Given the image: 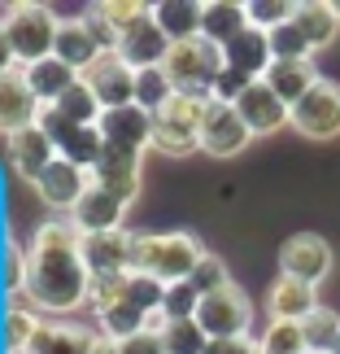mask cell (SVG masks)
Instances as JSON below:
<instances>
[{
    "instance_id": "1",
    "label": "cell",
    "mask_w": 340,
    "mask_h": 354,
    "mask_svg": "<svg viewBox=\"0 0 340 354\" xmlns=\"http://www.w3.org/2000/svg\"><path fill=\"white\" fill-rule=\"evenodd\" d=\"M83 232L70 219H44L26 245V297L44 319H66L88 306L92 271L83 263Z\"/></svg>"
},
{
    "instance_id": "2",
    "label": "cell",
    "mask_w": 340,
    "mask_h": 354,
    "mask_svg": "<svg viewBox=\"0 0 340 354\" xmlns=\"http://www.w3.org/2000/svg\"><path fill=\"white\" fill-rule=\"evenodd\" d=\"M210 250L201 245L192 232H140L135 236V271L140 276H153L157 284H183L192 280L197 263Z\"/></svg>"
},
{
    "instance_id": "3",
    "label": "cell",
    "mask_w": 340,
    "mask_h": 354,
    "mask_svg": "<svg viewBox=\"0 0 340 354\" xmlns=\"http://www.w3.org/2000/svg\"><path fill=\"white\" fill-rule=\"evenodd\" d=\"M57 31H61L57 9L39 5V0H18V5H13V18L5 22V39L13 48L18 71L52 57V48H57Z\"/></svg>"
},
{
    "instance_id": "4",
    "label": "cell",
    "mask_w": 340,
    "mask_h": 354,
    "mask_svg": "<svg viewBox=\"0 0 340 354\" xmlns=\"http://www.w3.org/2000/svg\"><path fill=\"white\" fill-rule=\"evenodd\" d=\"M210 97H192V92H174V97L153 114V149L170 158H183L201 149V122H206Z\"/></svg>"
},
{
    "instance_id": "5",
    "label": "cell",
    "mask_w": 340,
    "mask_h": 354,
    "mask_svg": "<svg viewBox=\"0 0 340 354\" xmlns=\"http://www.w3.org/2000/svg\"><path fill=\"white\" fill-rule=\"evenodd\" d=\"M227 71V57L219 44H210L206 35L197 39H183V44H170V57H166V75L174 92H192V97H210L214 79Z\"/></svg>"
},
{
    "instance_id": "6",
    "label": "cell",
    "mask_w": 340,
    "mask_h": 354,
    "mask_svg": "<svg viewBox=\"0 0 340 354\" xmlns=\"http://www.w3.org/2000/svg\"><path fill=\"white\" fill-rule=\"evenodd\" d=\"M197 324L210 342H231V337H249L253 328V302L244 297L240 284H227V289L201 297L197 306Z\"/></svg>"
},
{
    "instance_id": "7",
    "label": "cell",
    "mask_w": 340,
    "mask_h": 354,
    "mask_svg": "<svg viewBox=\"0 0 340 354\" xmlns=\"http://www.w3.org/2000/svg\"><path fill=\"white\" fill-rule=\"evenodd\" d=\"M306 140H336L340 136V84L323 75L301 101L292 105V122Z\"/></svg>"
},
{
    "instance_id": "8",
    "label": "cell",
    "mask_w": 340,
    "mask_h": 354,
    "mask_svg": "<svg viewBox=\"0 0 340 354\" xmlns=\"http://www.w3.org/2000/svg\"><path fill=\"white\" fill-rule=\"evenodd\" d=\"M332 245L323 241L319 232H297L283 241V250H279V276H292V280H301V284H319L332 276Z\"/></svg>"
},
{
    "instance_id": "9",
    "label": "cell",
    "mask_w": 340,
    "mask_h": 354,
    "mask_svg": "<svg viewBox=\"0 0 340 354\" xmlns=\"http://www.w3.org/2000/svg\"><path fill=\"white\" fill-rule=\"evenodd\" d=\"M35 122L52 136V145H57L61 158L79 162L83 171H92V167L101 162V153H105L101 127H79V122H66V118H57L52 110H44V105H39V118H35Z\"/></svg>"
},
{
    "instance_id": "10",
    "label": "cell",
    "mask_w": 340,
    "mask_h": 354,
    "mask_svg": "<svg viewBox=\"0 0 340 354\" xmlns=\"http://www.w3.org/2000/svg\"><path fill=\"white\" fill-rule=\"evenodd\" d=\"M92 188V171H83L79 162H70V158H57L52 167L35 180V193H39V201H44L48 210H57V214H66L70 219V210L79 206V197H83Z\"/></svg>"
},
{
    "instance_id": "11",
    "label": "cell",
    "mask_w": 340,
    "mask_h": 354,
    "mask_svg": "<svg viewBox=\"0 0 340 354\" xmlns=\"http://www.w3.org/2000/svg\"><path fill=\"white\" fill-rule=\"evenodd\" d=\"M249 140H253V131L244 127V118L236 114V105L210 101L206 122H201V153H210V158H236V153L249 149Z\"/></svg>"
},
{
    "instance_id": "12",
    "label": "cell",
    "mask_w": 340,
    "mask_h": 354,
    "mask_svg": "<svg viewBox=\"0 0 340 354\" xmlns=\"http://www.w3.org/2000/svg\"><path fill=\"white\" fill-rule=\"evenodd\" d=\"M83 263L92 276H127L135 271V232L118 227V232H92L83 236Z\"/></svg>"
},
{
    "instance_id": "13",
    "label": "cell",
    "mask_w": 340,
    "mask_h": 354,
    "mask_svg": "<svg viewBox=\"0 0 340 354\" xmlns=\"http://www.w3.org/2000/svg\"><path fill=\"white\" fill-rule=\"evenodd\" d=\"M97 127H101L105 149H122V153H144V149L153 145V114H144L140 105L105 110Z\"/></svg>"
},
{
    "instance_id": "14",
    "label": "cell",
    "mask_w": 340,
    "mask_h": 354,
    "mask_svg": "<svg viewBox=\"0 0 340 354\" xmlns=\"http://www.w3.org/2000/svg\"><path fill=\"white\" fill-rule=\"evenodd\" d=\"M127 210H131L127 197H118V193H110V188H101V184H92L88 193L79 197V206L70 210V223L83 236H92V232H118L122 219H127Z\"/></svg>"
},
{
    "instance_id": "15",
    "label": "cell",
    "mask_w": 340,
    "mask_h": 354,
    "mask_svg": "<svg viewBox=\"0 0 340 354\" xmlns=\"http://www.w3.org/2000/svg\"><path fill=\"white\" fill-rule=\"evenodd\" d=\"M83 84L97 92L101 110H122V105H135V71L118 53H105V57L83 75Z\"/></svg>"
},
{
    "instance_id": "16",
    "label": "cell",
    "mask_w": 340,
    "mask_h": 354,
    "mask_svg": "<svg viewBox=\"0 0 340 354\" xmlns=\"http://www.w3.org/2000/svg\"><path fill=\"white\" fill-rule=\"evenodd\" d=\"M105 337L88 324L74 319H44L35 333V342L26 346V354H97Z\"/></svg>"
},
{
    "instance_id": "17",
    "label": "cell",
    "mask_w": 340,
    "mask_h": 354,
    "mask_svg": "<svg viewBox=\"0 0 340 354\" xmlns=\"http://www.w3.org/2000/svg\"><path fill=\"white\" fill-rule=\"evenodd\" d=\"M118 57L127 62L131 71H153V66H166L170 39H166V31L153 22V13H148V18H140L127 35L118 39Z\"/></svg>"
},
{
    "instance_id": "18",
    "label": "cell",
    "mask_w": 340,
    "mask_h": 354,
    "mask_svg": "<svg viewBox=\"0 0 340 354\" xmlns=\"http://www.w3.org/2000/svg\"><path fill=\"white\" fill-rule=\"evenodd\" d=\"M236 114L244 118V127H249L253 136H275L279 127H288V122H292V110L262 84V79H253L249 92L236 101Z\"/></svg>"
},
{
    "instance_id": "19",
    "label": "cell",
    "mask_w": 340,
    "mask_h": 354,
    "mask_svg": "<svg viewBox=\"0 0 340 354\" xmlns=\"http://www.w3.org/2000/svg\"><path fill=\"white\" fill-rule=\"evenodd\" d=\"M57 158H61L57 145H52V136L39 127V122L18 131V136H9V162H13V171H18V180H26V184H35Z\"/></svg>"
},
{
    "instance_id": "20",
    "label": "cell",
    "mask_w": 340,
    "mask_h": 354,
    "mask_svg": "<svg viewBox=\"0 0 340 354\" xmlns=\"http://www.w3.org/2000/svg\"><path fill=\"white\" fill-rule=\"evenodd\" d=\"M323 302H319V289L314 284H301L292 276H279L275 284L266 289V315L270 319H288V324H306Z\"/></svg>"
},
{
    "instance_id": "21",
    "label": "cell",
    "mask_w": 340,
    "mask_h": 354,
    "mask_svg": "<svg viewBox=\"0 0 340 354\" xmlns=\"http://www.w3.org/2000/svg\"><path fill=\"white\" fill-rule=\"evenodd\" d=\"M35 118H39V101H35V92L26 88L22 71L0 75V131L18 136L26 127H35Z\"/></svg>"
},
{
    "instance_id": "22",
    "label": "cell",
    "mask_w": 340,
    "mask_h": 354,
    "mask_svg": "<svg viewBox=\"0 0 340 354\" xmlns=\"http://www.w3.org/2000/svg\"><path fill=\"white\" fill-rule=\"evenodd\" d=\"M92 184L110 188V193L127 197L135 206V197H140V153H122V149H105L101 162L92 167Z\"/></svg>"
},
{
    "instance_id": "23",
    "label": "cell",
    "mask_w": 340,
    "mask_h": 354,
    "mask_svg": "<svg viewBox=\"0 0 340 354\" xmlns=\"http://www.w3.org/2000/svg\"><path fill=\"white\" fill-rule=\"evenodd\" d=\"M52 57H61L70 71L79 75H88L92 66H97L105 53L97 44V35L88 31V22L83 18H61V31H57V48H52Z\"/></svg>"
},
{
    "instance_id": "24",
    "label": "cell",
    "mask_w": 340,
    "mask_h": 354,
    "mask_svg": "<svg viewBox=\"0 0 340 354\" xmlns=\"http://www.w3.org/2000/svg\"><path fill=\"white\" fill-rule=\"evenodd\" d=\"M22 79H26V88L35 92L39 105H57L83 75L70 71L61 57H44V62H35V66H22Z\"/></svg>"
},
{
    "instance_id": "25",
    "label": "cell",
    "mask_w": 340,
    "mask_h": 354,
    "mask_svg": "<svg viewBox=\"0 0 340 354\" xmlns=\"http://www.w3.org/2000/svg\"><path fill=\"white\" fill-rule=\"evenodd\" d=\"M223 57H227L231 71H240L249 79H262L270 71V62H275V57H270V35L257 31V26H244V31L223 48Z\"/></svg>"
},
{
    "instance_id": "26",
    "label": "cell",
    "mask_w": 340,
    "mask_h": 354,
    "mask_svg": "<svg viewBox=\"0 0 340 354\" xmlns=\"http://www.w3.org/2000/svg\"><path fill=\"white\" fill-rule=\"evenodd\" d=\"M319 79H323V75L314 71V62H270V71L262 75V84L292 110V105L301 101L306 92L319 84Z\"/></svg>"
},
{
    "instance_id": "27",
    "label": "cell",
    "mask_w": 340,
    "mask_h": 354,
    "mask_svg": "<svg viewBox=\"0 0 340 354\" xmlns=\"http://www.w3.org/2000/svg\"><path fill=\"white\" fill-rule=\"evenodd\" d=\"M39 324H44V315L31 306V297H9L5 306V324H0V342H5V354H26V346L35 342Z\"/></svg>"
},
{
    "instance_id": "28",
    "label": "cell",
    "mask_w": 340,
    "mask_h": 354,
    "mask_svg": "<svg viewBox=\"0 0 340 354\" xmlns=\"http://www.w3.org/2000/svg\"><path fill=\"white\" fill-rule=\"evenodd\" d=\"M244 26H249L244 5H236V0H201V35H206L210 44L227 48Z\"/></svg>"
},
{
    "instance_id": "29",
    "label": "cell",
    "mask_w": 340,
    "mask_h": 354,
    "mask_svg": "<svg viewBox=\"0 0 340 354\" xmlns=\"http://www.w3.org/2000/svg\"><path fill=\"white\" fill-rule=\"evenodd\" d=\"M153 22L166 31L170 44L201 35V0H157L153 5Z\"/></svg>"
},
{
    "instance_id": "30",
    "label": "cell",
    "mask_w": 340,
    "mask_h": 354,
    "mask_svg": "<svg viewBox=\"0 0 340 354\" xmlns=\"http://www.w3.org/2000/svg\"><path fill=\"white\" fill-rule=\"evenodd\" d=\"M292 22H297V31H301L310 39V48H328L336 31H340V18H336V9H332V0H301L292 13Z\"/></svg>"
},
{
    "instance_id": "31",
    "label": "cell",
    "mask_w": 340,
    "mask_h": 354,
    "mask_svg": "<svg viewBox=\"0 0 340 354\" xmlns=\"http://www.w3.org/2000/svg\"><path fill=\"white\" fill-rule=\"evenodd\" d=\"M148 324H153V315H144L140 306H131L127 297H118L114 306H105V310H97V333L105 337V342H127V337H135V333H148Z\"/></svg>"
},
{
    "instance_id": "32",
    "label": "cell",
    "mask_w": 340,
    "mask_h": 354,
    "mask_svg": "<svg viewBox=\"0 0 340 354\" xmlns=\"http://www.w3.org/2000/svg\"><path fill=\"white\" fill-rule=\"evenodd\" d=\"M44 110H52L57 118H66V122H79V127H97L101 122V101H97V92H92L83 79H79V84L66 92V97L57 101V105H44Z\"/></svg>"
},
{
    "instance_id": "33",
    "label": "cell",
    "mask_w": 340,
    "mask_h": 354,
    "mask_svg": "<svg viewBox=\"0 0 340 354\" xmlns=\"http://www.w3.org/2000/svg\"><path fill=\"white\" fill-rule=\"evenodd\" d=\"M170 97H174V84H170L166 66H153V71H135V105H140L144 114H157Z\"/></svg>"
},
{
    "instance_id": "34",
    "label": "cell",
    "mask_w": 340,
    "mask_h": 354,
    "mask_svg": "<svg viewBox=\"0 0 340 354\" xmlns=\"http://www.w3.org/2000/svg\"><path fill=\"white\" fill-rule=\"evenodd\" d=\"M301 328H306V346L314 350V354H336L340 350V310L319 306Z\"/></svg>"
},
{
    "instance_id": "35",
    "label": "cell",
    "mask_w": 340,
    "mask_h": 354,
    "mask_svg": "<svg viewBox=\"0 0 340 354\" xmlns=\"http://www.w3.org/2000/svg\"><path fill=\"white\" fill-rule=\"evenodd\" d=\"M262 354H306V328L301 324H288V319H266L262 337H257Z\"/></svg>"
},
{
    "instance_id": "36",
    "label": "cell",
    "mask_w": 340,
    "mask_h": 354,
    "mask_svg": "<svg viewBox=\"0 0 340 354\" xmlns=\"http://www.w3.org/2000/svg\"><path fill=\"white\" fill-rule=\"evenodd\" d=\"M270 57L275 62H314V48L297 31V22H283V26L270 31Z\"/></svg>"
},
{
    "instance_id": "37",
    "label": "cell",
    "mask_w": 340,
    "mask_h": 354,
    "mask_svg": "<svg viewBox=\"0 0 340 354\" xmlns=\"http://www.w3.org/2000/svg\"><path fill=\"white\" fill-rule=\"evenodd\" d=\"M161 346H166V354H206L210 337L201 333L197 319H179V324H166V328H161Z\"/></svg>"
},
{
    "instance_id": "38",
    "label": "cell",
    "mask_w": 340,
    "mask_h": 354,
    "mask_svg": "<svg viewBox=\"0 0 340 354\" xmlns=\"http://www.w3.org/2000/svg\"><path fill=\"white\" fill-rule=\"evenodd\" d=\"M297 5L292 0H244V18H249V26H257V31H275V26L292 22Z\"/></svg>"
},
{
    "instance_id": "39",
    "label": "cell",
    "mask_w": 340,
    "mask_h": 354,
    "mask_svg": "<svg viewBox=\"0 0 340 354\" xmlns=\"http://www.w3.org/2000/svg\"><path fill=\"white\" fill-rule=\"evenodd\" d=\"M92 9H97L101 18L114 26L118 39L127 35V31H131V26L140 22V18H148V13H153V5H144V0H101V5H92Z\"/></svg>"
},
{
    "instance_id": "40",
    "label": "cell",
    "mask_w": 340,
    "mask_h": 354,
    "mask_svg": "<svg viewBox=\"0 0 340 354\" xmlns=\"http://www.w3.org/2000/svg\"><path fill=\"white\" fill-rule=\"evenodd\" d=\"M197 306H201V293L192 289V280H183V284H166V297H161V319H166V324L197 319Z\"/></svg>"
},
{
    "instance_id": "41",
    "label": "cell",
    "mask_w": 340,
    "mask_h": 354,
    "mask_svg": "<svg viewBox=\"0 0 340 354\" xmlns=\"http://www.w3.org/2000/svg\"><path fill=\"white\" fill-rule=\"evenodd\" d=\"M227 284H236L231 280V271H227V263L219 254H206L197 263V271H192V289L201 293V297H210V293H219V289H227Z\"/></svg>"
},
{
    "instance_id": "42",
    "label": "cell",
    "mask_w": 340,
    "mask_h": 354,
    "mask_svg": "<svg viewBox=\"0 0 340 354\" xmlns=\"http://www.w3.org/2000/svg\"><path fill=\"white\" fill-rule=\"evenodd\" d=\"M5 289H9V297L26 293V250L13 236L5 241Z\"/></svg>"
},
{
    "instance_id": "43",
    "label": "cell",
    "mask_w": 340,
    "mask_h": 354,
    "mask_svg": "<svg viewBox=\"0 0 340 354\" xmlns=\"http://www.w3.org/2000/svg\"><path fill=\"white\" fill-rule=\"evenodd\" d=\"M249 84H253L249 75H240V71H231V66H227V71H223L219 79H214L210 101H219V105H236V101L244 97V92H249Z\"/></svg>"
},
{
    "instance_id": "44",
    "label": "cell",
    "mask_w": 340,
    "mask_h": 354,
    "mask_svg": "<svg viewBox=\"0 0 340 354\" xmlns=\"http://www.w3.org/2000/svg\"><path fill=\"white\" fill-rule=\"evenodd\" d=\"M118 354H166V346H161V333H135L127 337V342H118Z\"/></svg>"
},
{
    "instance_id": "45",
    "label": "cell",
    "mask_w": 340,
    "mask_h": 354,
    "mask_svg": "<svg viewBox=\"0 0 340 354\" xmlns=\"http://www.w3.org/2000/svg\"><path fill=\"white\" fill-rule=\"evenodd\" d=\"M206 354H262L253 337H231V342H210Z\"/></svg>"
},
{
    "instance_id": "46",
    "label": "cell",
    "mask_w": 340,
    "mask_h": 354,
    "mask_svg": "<svg viewBox=\"0 0 340 354\" xmlns=\"http://www.w3.org/2000/svg\"><path fill=\"white\" fill-rule=\"evenodd\" d=\"M9 71H18V62H13V48H9L5 31H0V75H9Z\"/></svg>"
},
{
    "instance_id": "47",
    "label": "cell",
    "mask_w": 340,
    "mask_h": 354,
    "mask_svg": "<svg viewBox=\"0 0 340 354\" xmlns=\"http://www.w3.org/2000/svg\"><path fill=\"white\" fill-rule=\"evenodd\" d=\"M9 18H13V5H9V0H0V31H5Z\"/></svg>"
},
{
    "instance_id": "48",
    "label": "cell",
    "mask_w": 340,
    "mask_h": 354,
    "mask_svg": "<svg viewBox=\"0 0 340 354\" xmlns=\"http://www.w3.org/2000/svg\"><path fill=\"white\" fill-rule=\"evenodd\" d=\"M97 354H118V346H114V342H101V350H97Z\"/></svg>"
},
{
    "instance_id": "49",
    "label": "cell",
    "mask_w": 340,
    "mask_h": 354,
    "mask_svg": "<svg viewBox=\"0 0 340 354\" xmlns=\"http://www.w3.org/2000/svg\"><path fill=\"white\" fill-rule=\"evenodd\" d=\"M332 9H336V18H340V0H332Z\"/></svg>"
},
{
    "instance_id": "50",
    "label": "cell",
    "mask_w": 340,
    "mask_h": 354,
    "mask_svg": "<svg viewBox=\"0 0 340 354\" xmlns=\"http://www.w3.org/2000/svg\"><path fill=\"white\" fill-rule=\"evenodd\" d=\"M306 354H314V350H306Z\"/></svg>"
},
{
    "instance_id": "51",
    "label": "cell",
    "mask_w": 340,
    "mask_h": 354,
    "mask_svg": "<svg viewBox=\"0 0 340 354\" xmlns=\"http://www.w3.org/2000/svg\"><path fill=\"white\" fill-rule=\"evenodd\" d=\"M336 354H340V350H336Z\"/></svg>"
}]
</instances>
